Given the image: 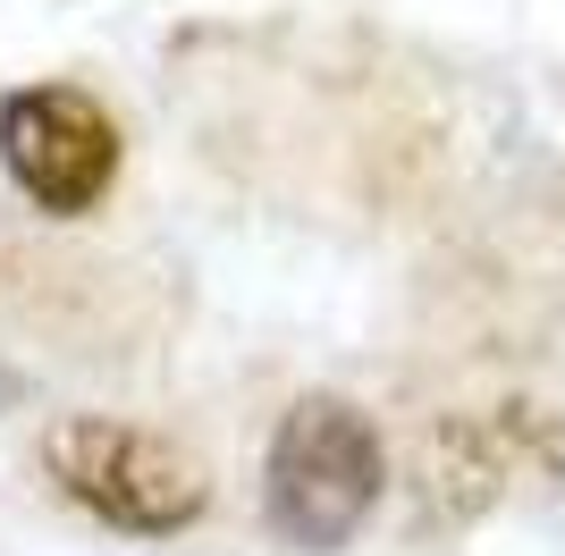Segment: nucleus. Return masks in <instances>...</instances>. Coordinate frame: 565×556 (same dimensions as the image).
<instances>
[{
    "mask_svg": "<svg viewBox=\"0 0 565 556\" xmlns=\"http://www.w3.org/2000/svg\"><path fill=\"white\" fill-rule=\"evenodd\" d=\"M43 472L94 523L136 532V539H169L212 506V481H203V463L186 447H169L161 430H136V421H110V414H60L43 430Z\"/></svg>",
    "mask_w": 565,
    "mask_h": 556,
    "instance_id": "nucleus-2",
    "label": "nucleus"
},
{
    "mask_svg": "<svg viewBox=\"0 0 565 556\" xmlns=\"http://www.w3.org/2000/svg\"><path fill=\"white\" fill-rule=\"evenodd\" d=\"M0 169L51 220L94 211L118 178V127L94 93L76 85H18L0 101Z\"/></svg>",
    "mask_w": 565,
    "mask_h": 556,
    "instance_id": "nucleus-3",
    "label": "nucleus"
},
{
    "mask_svg": "<svg viewBox=\"0 0 565 556\" xmlns=\"http://www.w3.org/2000/svg\"><path fill=\"white\" fill-rule=\"evenodd\" d=\"M380 489H388V447L354 396H296L270 430L262 456V514L287 548L330 556L372 523Z\"/></svg>",
    "mask_w": 565,
    "mask_h": 556,
    "instance_id": "nucleus-1",
    "label": "nucleus"
}]
</instances>
